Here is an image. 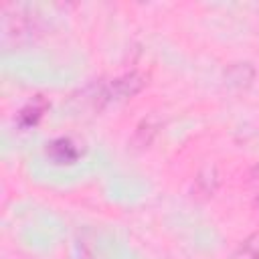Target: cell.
<instances>
[{
  "mask_svg": "<svg viewBox=\"0 0 259 259\" xmlns=\"http://www.w3.org/2000/svg\"><path fill=\"white\" fill-rule=\"evenodd\" d=\"M45 152H47V158L53 164L65 166V164H75L81 158L83 148L73 138H55L53 142L47 144Z\"/></svg>",
  "mask_w": 259,
  "mask_h": 259,
  "instance_id": "cell-3",
  "label": "cell"
},
{
  "mask_svg": "<svg viewBox=\"0 0 259 259\" xmlns=\"http://www.w3.org/2000/svg\"><path fill=\"white\" fill-rule=\"evenodd\" d=\"M142 87H144V77L140 73H127V75H121V77H115L113 81H109L101 89V97L99 99H103V101H119V99L136 95Z\"/></svg>",
  "mask_w": 259,
  "mask_h": 259,
  "instance_id": "cell-2",
  "label": "cell"
},
{
  "mask_svg": "<svg viewBox=\"0 0 259 259\" xmlns=\"http://www.w3.org/2000/svg\"><path fill=\"white\" fill-rule=\"evenodd\" d=\"M42 34V20L30 6H2V42L4 47H24Z\"/></svg>",
  "mask_w": 259,
  "mask_h": 259,
  "instance_id": "cell-1",
  "label": "cell"
},
{
  "mask_svg": "<svg viewBox=\"0 0 259 259\" xmlns=\"http://www.w3.org/2000/svg\"><path fill=\"white\" fill-rule=\"evenodd\" d=\"M47 109H49V101L42 95H34L32 99H28L20 107V111L16 115V123L20 127H24V130L26 127H34L42 119V115L47 113Z\"/></svg>",
  "mask_w": 259,
  "mask_h": 259,
  "instance_id": "cell-4",
  "label": "cell"
},
{
  "mask_svg": "<svg viewBox=\"0 0 259 259\" xmlns=\"http://www.w3.org/2000/svg\"><path fill=\"white\" fill-rule=\"evenodd\" d=\"M249 259H259V251H255V253H251V257Z\"/></svg>",
  "mask_w": 259,
  "mask_h": 259,
  "instance_id": "cell-6",
  "label": "cell"
},
{
  "mask_svg": "<svg viewBox=\"0 0 259 259\" xmlns=\"http://www.w3.org/2000/svg\"><path fill=\"white\" fill-rule=\"evenodd\" d=\"M257 206H259V196H257Z\"/></svg>",
  "mask_w": 259,
  "mask_h": 259,
  "instance_id": "cell-7",
  "label": "cell"
},
{
  "mask_svg": "<svg viewBox=\"0 0 259 259\" xmlns=\"http://www.w3.org/2000/svg\"><path fill=\"white\" fill-rule=\"evenodd\" d=\"M156 134H158V125H152V119H144V121L138 125V130H136L134 142H138L140 148H144V146H148V144L152 142V138H154Z\"/></svg>",
  "mask_w": 259,
  "mask_h": 259,
  "instance_id": "cell-5",
  "label": "cell"
}]
</instances>
